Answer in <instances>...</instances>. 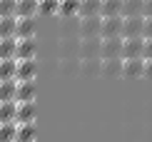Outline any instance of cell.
Segmentation results:
<instances>
[{
	"instance_id": "6da1fadb",
	"label": "cell",
	"mask_w": 152,
	"mask_h": 142,
	"mask_svg": "<svg viewBox=\"0 0 152 142\" xmlns=\"http://www.w3.org/2000/svg\"><path fill=\"white\" fill-rule=\"evenodd\" d=\"M15 137H18V122L0 125V142H15Z\"/></svg>"
}]
</instances>
